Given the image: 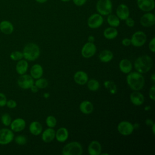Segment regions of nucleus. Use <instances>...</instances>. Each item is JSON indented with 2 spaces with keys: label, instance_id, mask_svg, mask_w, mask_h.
Returning a JSON list of instances; mask_svg holds the SVG:
<instances>
[{
  "label": "nucleus",
  "instance_id": "1",
  "mask_svg": "<svg viewBox=\"0 0 155 155\" xmlns=\"http://www.w3.org/2000/svg\"><path fill=\"white\" fill-rule=\"evenodd\" d=\"M129 87L134 91H139L145 85V79L142 74L137 71L129 73L126 78Z\"/></svg>",
  "mask_w": 155,
  "mask_h": 155
},
{
  "label": "nucleus",
  "instance_id": "2",
  "mask_svg": "<svg viewBox=\"0 0 155 155\" xmlns=\"http://www.w3.org/2000/svg\"><path fill=\"white\" fill-rule=\"evenodd\" d=\"M153 66V59L148 55L139 56L134 61V67L136 71L142 74L147 73Z\"/></svg>",
  "mask_w": 155,
  "mask_h": 155
},
{
  "label": "nucleus",
  "instance_id": "3",
  "mask_svg": "<svg viewBox=\"0 0 155 155\" xmlns=\"http://www.w3.org/2000/svg\"><path fill=\"white\" fill-rule=\"evenodd\" d=\"M40 53L39 46L33 42L25 45L22 51L24 58L28 61H34L37 59L40 56Z\"/></svg>",
  "mask_w": 155,
  "mask_h": 155
},
{
  "label": "nucleus",
  "instance_id": "4",
  "mask_svg": "<svg viewBox=\"0 0 155 155\" xmlns=\"http://www.w3.org/2000/svg\"><path fill=\"white\" fill-rule=\"evenodd\" d=\"M82 152V147L78 142H71L66 144L62 150L63 155H81Z\"/></svg>",
  "mask_w": 155,
  "mask_h": 155
},
{
  "label": "nucleus",
  "instance_id": "5",
  "mask_svg": "<svg viewBox=\"0 0 155 155\" xmlns=\"http://www.w3.org/2000/svg\"><path fill=\"white\" fill-rule=\"evenodd\" d=\"M96 9L99 14L102 16H107L111 13L113 4L111 0H98Z\"/></svg>",
  "mask_w": 155,
  "mask_h": 155
},
{
  "label": "nucleus",
  "instance_id": "6",
  "mask_svg": "<svg viewBox=\"0 0 155 155\" xmlns=\"http://www.w3.org/2000/svg\"><path fill=\"white\" fill-rule=\"evenodd\" d=\"M131 44L136 47L143 46L147 41V36L142 31H137L131 38Z\"/></svg>",
  "mask_w": 155,
  "mask_h": 155
},
{
  "label": "nucleus",
  "instance_id": "7",
  "mask_svg": "<svg viewBox=\"0 0 155 155\" xmlns=\"http://www.w3.org/2000/svg\"><path fill=\"white\" fill-rule=\"evenodd\" d=\"M14 139V133L11 129L4 128L0 129V145H7Z\"/></svg>",
  "mask_w": 155,
  "mask_h": 155
},
{
  "label": "nucleus",
  "instance_id": "8",
  "mask_svg": "<svg viewBox=\"0 0 155 155\" xmlns=\"http://www.w3.org/2000/svg\"><path fill=\"white\" fill-rule=\"evenodd\" d=\"M103 22L104 18L102 16L98 13L91 15L87 19V25L92 29H96L100 27Z\"/></svg>",
  "mask_w": 155,
  "mask_h": 155
},
{
  "label": "nucleus",
  "instance_id": "9",
  "mask_svg": "<svg viewBox=\"0 0 155 155\" xmlns=\"http://www.w3.org/2000/svg\"><path fill=\"white\" fill-rule=\"evenodd\" d=\"M34 79L30 75L27 74L20 75L17 81L18 86L24 90L30 89L34 84Z\"/></svg>",
  "mask_w": 155,
  "mask_h": 155
},
{
  "label": "nucleus",
  "instance_id": "10",
  "mask_svg": "<svg viewBox=\"0 0 155 155\" xmlns=\"http://www.w3.org/2000/svg\"><path fill=\"white\" fill-rule=\"evenodd\" d=\"M117 131L123 136H128L132 134L134 131L133 124L126 120H123L117 125Z\"/></svg>",
  "mask_w": 155,
  "mask_h": 155
},
{
  "label": "nucleus",
  "instance_id": "11",
  "mask_svg": "<svg viewBox=\"0 0 155 155\" xmlns=\"http://www.w3.org/2000/svg\"><path fill=\"white\" fill-rule=\"evenodd\" d=\"M96 52V46L93 42H87L83 45L81 49V54L85 58H90L93 56Z\"/></svg>",
  "mask_w": 155,
  "mask_h": 155
},
{
  "label": "nucleus",
  "instance_id": "12",
  "mask_svg": "<svg viewBox=\"0 0 155 155\" xmlns=\"http://www.w3.org/2000/svg\"><path fill=\"white\" fill-rule=\"evenodd\" d=\"M140 24L144 27H150L155 24V15L149 12L144 13L140 18Z\"/></svg>",
  "mask_w": 155,
  "mask_h": 155
},
{
  "label": "nucleus",
  "instance_id": "13",
  "mask_svg": "<svg viewBox=\"0 0 155 155\" xmlns=\"http://www.w3.org/2000/svg\"><path fill=\"white\" fill-rule=\"evenodd\" d=\"M138 8L145 12H149L154 8V0H137Z\"/></svg>",
  "mask_w": 155,
  "mask_h": 155
},
{
  "label": "nucleus",
  "instance_id": "14",
  "mask_svg": "<svg viewBox=\"0 0 155 155\" xmlns=\"http://www.w3.org/2000/svg\"><path fill=\"white\" fill-rule=\"evenodd\" d=\"M116 15L119 18L120 20L125 21L130 16V10L126 4H120L116 8Z\"/></svg>",
  "mask_w": 155,
  "mask_h": 155
},
{
  "label": "nucleus",
  "instance_id": "15",
  "mask_svg": "<svg viewBox=\"0 0 155 155\" xmlns=\"http://www.w3.org/2000/svg\"><path fill=\"white\" fill-rule=\"evenodd\" d=\"M26 126V122L22 118H16L13 120L10 125V129L13 132H20L24 130Z\"/></svg>",
  "mask_w": 155,
  "mask_h": 155
},
{
  "label": "nucleus",
  "instance_id": "16",
  "mask_svg": "<svg viewBox=\"0 0 155 155\" xmlns=\"http://www.w3.org/2000/svg\"><path fill=\"white\" fill-rule=\"evenodd\" d=\"M130 99L133 105L136 106H140L143 104L145 97L140 92H139L138 91H134L131 93L130 96Z\"/></svg>",
  "mask_w": 155,
  "mask_h": 155
},
{
  "label": "nucleus",
  "instance_id": "17",
  "mask_svg": "<svg viewBox=\"0 0 155 155\" xmlns=\"http://www.w3.org/2000/svg\"><path fill=\"white\" fill-rule=\"evenodd\" d=\"M102 146L97 140L91 141L88 146V153L90 155H99L101 154Z\"/></svg>",
  "mask_w": 155,
  "mask_h": 155
},
{
  "label": "nucleus",
  "instance_id": "18",
  "mask_svg": "<svg viewBox=\"0 0 155 155\" xmlns=\"http://www.w3.org/2000/svg\"><path fill=\"white\" fill-rule=\"evenodd\" d=\"M74 81L78 85H85L88 81V74L84 71H78L74 74Z\"/></svg>",
  "mask_w": 155,
  "mask_h": 155
},
{
  "label": "nucleus",
  "instance_id": "19",
  "mask_svg": "<svg viewBox=\"0 0 155 155\" xmlns=\"http://www.w3.org/2000/svg\"><path fill=\"white\" fill-rule=\"evenodd\" d=\"M14 27L9 21L4 20L0 22V31L5 35H10L13 32Z\"/></svg>",
  "mask_w": 155,
  "mask_h": 155
},
{
  "label": "nucleus",
  "instance_id": "20",
  "mask_svg": "<svg viewBox=\"0 0 155 155\" xmlns=\"http://www.w3.org/2000/svg\"><path fill=\"white\" fill-rule=\"evenodd\" d=\"M56 131L53 128H48L45 129L42 134V140L45 143L51 142L55 138Z\"/></svg>",
  "mask_w": 155,
  "mask_h": 155
},
{
  "label": "nucleus",
  "instance_id": "21",
  "mask_svg": "<svg viewBox=\"0 0 155 155\" xmlns=\"http://www.w3.org/2000/svg\"><path fill=\"white\" fill-rule=\"evenodd\" d=\"M68 131L65 127L59 128L55 133V138L59 142H64L68 137Z\"/></svg>",
  "mask_w": 155,
  "mask_h": 155
},
{
  "label": "nucleus",
  "instance_id": "22",
  "mask_svg": "<svg viewBox=\"0 0 155 155\" xmlns=\"http://www.w3.org/2000/svg\"><path fill=\"white\" fill-rule=\"evenodd\" d=\"M30 76L35 79L41 78L43 75L44 70L42 67L38 64H34L30 68Z\"/></svg>",
  "mask_w": 155,
  "mask_h": 155
},
{
  "label": "nucleus",
  "instance_id": "23",
  "mask_svg": "<svg viewBox=\"0 0 155 155\" xmlns=\"http://www.w3.org/2000/svg\"><path fill=\"white\" fill-rule=\"evenodd\" d=\"M119 68L123 73L128 74L132 70L133 65L130 61L127 59H123L119 62Z\"/></svg>",
  "mask_w": 155,
  "mask_h": 155
},
{
  "label": "nucleus",
  "instance_id": "24",
  "mask_svg": "<svg viewBox=\"0 0 155 155\" xmlns=\"http://www.w3.org/2000/svg\"><path fill=\"white\" fill-rule=\"evenodd\" d=\"M28 64L27 60L25 59H21L18 61L16 65V71L18 74L19 75H22L25 74L28 70Z\"/></svg>",
  "mask_w": 155,
  "mask_h": 155
},
{
  "label": "nucleus",
  "instance_id": "25",
  "mask_svg": "<svg viewBox=\"0 0 155 155\" xmlns=\"http://www.w3.org/2000/svg\"><path fill=\"white\" fill-rule=\"evenodd\" d=\"M93 104L89 101H84L81 102L79 105L80 111L85 114H89L91 113L93 111Z\"/></svg>",
  "mask_w": 155,
  "mask_h": 155
},
{
  "label": "nucleus",
  "instance_id": "26",
  "mask_svg": "<svg viewBox=\"0 0 155 155\" xmlns=\"http://www.w3.org/2000/svg\"><path fill=\"white\" fill-rule=\"evenodd\" d=\"M29 131L34 136H38L42 133V126L38 121H33L29 125Z\"/></svg>",
  "mask_w": 155,
  "mask_h": 155
},
{
  "label": "nucleus",
  "instance_id": "27",
  "mask_svg": "<svg viewBox=\"0 0 155 155\" xmlns=\"http://www.w3.org/2000/svg\"><path fill=\"white\" fill-rule=\"evenodd\" d=\"M99 58L101 62L104 63H107L113 59V54L110 50H104L99 53Z\"/></svg>",
  "mask_w": 155,
  "mask_h": 155
},
{
  "label": "nucleus",
  "instance_id": "28",
  "mask_svg": "<svg viewBox=\"0 0 155 155\" xmlns=\"http://www.w3.org/2000/svg\"><path fill=\"white\" fill-rule=\"evenodd\" d=\"M118 35V31L115 27H110L108 28H106L104 31V36L108 39H113L117 37Z\"/></svg>",
  "mask_w": 155,
  "mask_h": 155
},
{
  "label": "nucleus",
  "instance_id": "29",
  "mask_svg": "<svg viewBox=\"0 0 155 155\" xmlns=\"http://www.w3.org/2000/svg\"><path fill=\"white\" fill-rule=\"evenodd\" d=\"M107 16V21L110 27L116 28L120 25V19L116 15L110 13Z\"/></svg>",
  "mask_w": 155,
  "mask_h": 155
},
{
  "label": "nucleus",
  "instance_id": "30",
  "mask_svg": "<svg viewBox=\"0 0 155 155\" xmlns=\"http://www.w3.org/2000/svg\"><path fill=\"white\" fill-rule=\"evenodd\" d=\"M104 85L105 88L109 91V93L111 94H114L117 92V86L116 84L110 80L105 81L104 82Z\"/></svg>",
  "mask_w": 155,
  "mask_h": 155
},
{
  "label": "nucleus",
  "instance_id": "31",
  "mask_svg": "<svg viewBox=\"0 0 155 155\" xmlns=\"http://www.w3.org/2000/svg\"><path fill=\"white\" fill-rule=\"evenodd\" d=\"M87 88L92 91H95L99 90L100 84L98 81L92 79L90 80H88L87 82Z\"/></svg>",
  "mask_w": 155,
  "mask_h": 155
},
{
  "label": "nucleus",
  "instance_id": "32",
  "mask_svg": "<svg viewBox=\"0 0 155 155\" xmlns=\"http://www.w3.org/2000/svg\"><path fill=\"white\" fill-rule=\"evenodd\" d=\"M34 84L39 88V89H43L46 88L48 85V81L45 78H39L37 79L36 81L34 82Z\"/></svg>",
  "mask_w": 155,
  "mask_h": 155
},
{
  "label": "nucleus",
  "instance_id": "33",
  "mask_svg": "<svg viewBox=\"0 0 155 155\" xmlns=\"http://www.w3.org/2000/svg\"><path fill=\"white\" fill-rule=\"evenodd\" d=\"M45 123L48 127L49 128H54L57 124L56 119L54 116L52 115H50L47 117L45 119Z\"/></svg>",
  "mask_w": 155,
  "mask_h": 155
},
{
  "label": "nucleus",
  "instance_id": "34",
  "mask_svg": "<svg viewBox=\"0 0 155 155\" xmlns=\"http://www.w3.org/2000/svg\"><path fill=\"white\" fill-rule=\"evenodd\" d=\"M1 121L4 125L7 127L10 126L12 120L10 115L8 113H4L1 117Z\"/></svg>",
  "mask_w": 155,
  "mask_h": 155
},
{
  "label": "nucleus",
  "instance_id": "35",
  "mask_svg": "<svg viewBox=\"0 0 155 155\" xmlns=\"http://www.w3.org/2000/svg\"><path fill=\"white\" fill-rule=\"evenodd\" d=\"M10 58L13 61H18L24 58L23 53L20 51H14L10 53Z\"/></svg>",
  "mask_w": 155,
  "mask_h": 155
},
{
  "label": "nucleus",
  "instance_id": "36",
  "mask_svg": "<svg viewBox=\"0 0 155 155\" xmlns=\"http://www.w3.org/2000/svg\"><path fill=\"white\" fill-rule=\"evenodd\" d=\"M15 142L19 145H24L27 142V139L24 135H18L15 137Z\"/></svg>",
  "mask_w": 155,
  "mask_h": 155
},
{
  "label": "nucleus",
  "instance_id": "37",
  "mask_svg": "<svg viewBox=\"0 0 155 155\" xmlns=\"http://www.w3.org/2000/svg\"><path fill=\"white\" fill-rule=\"evenodd\" d=\"M7 101V99L6 96L4 93L0 92V107H3L5 106Z\"/></svg>",
  "mask_w": 155,
  "mask_h": 155
},
{
  "label": "nucleus",
  "instance_id": "38",
  "mask_svg": "<svg viewBox=\"0 0 155 155\" xmlns=\"http://www.w3.org/2000/svg\"><path fill=\"white\" fill-rule=\"evenodd\" d=\"M6 105L8 108H11V109H13V108H15L17 106V103L16 102L13 100V99H10V100H8L7 101V103H6Z\"/></svg>",
  "mask_w": 155,
  "mask_h": 155
},
{
  "label": "nucleus",
  "instance_id": "39",
  "mask_svg": "<svg viewBox=\"0 0 155 155\" xmlns=\"http://www.w3.org/2000/svg\"><path fill=\"white\" fill-rule=\"evenodd\" d=\"M125 24L128 27H133L135 25V22L134 20L130 18V16L128 18H127L125 20Z\"/></svg>",
  "mask_w": 155,
  "mask_h": 155
},
{
  "label": "nucleus",
  "instance_id": "40",
  "mask_svg": "<svg viewBox=\"0 0 155 155\" xmlns=\"http://www.w3.org/2000/svg\"><path fill=\"white\" fill-rule=\"evenodd\" d=\"M148 48L151 51L154 53L155 51V38L153 37L148 44Z\"/></svg>",
  "mask_w": 155,
  "mask_h": 155
},
{
  "label": "nucleus",
  "instance_id": "41",
  "mask_svg": "<svg viewBox=\"0 0 155 155\" xmlns=\"http://www.w3.org/2000/svg\"><path fill=\"white\" fill-rule=\"evenodd\" d=\"M154 91H155V86H154V85H153L150 88V89L149 90V93H148L150 98L151 100H153V101H154V99H155V97H154Z\"/></svg>",
  "mask_w": 155,
  "mask_h": 155
},
{
  "label": "nucleus",
  "instance_id": "42",
  "mask_svg": "<svg viewBox=\"0 0 155 155\" xmlns=\"http://www.w3.org/2000/svg\"><path fill=\"white\" fill-rule=\"evenodd\" d=\"M87 1V0H73V2L76 6L81 7L84 5L86 3Z\"/></svg>",
  "mask_w": 155,
  "mask_h": 155
},
{
  "label": "nucleus",
  "instance_id": "43",
  "mask_svg": "<svg viewBox=\"0 0 155 155\" xmlns=\"http://www.w3.org/2000/svg\"><path fill=\"white\" fill-rule=\"evenodd\" d=\"M122 44L125 47L127 46H129L131 45V39L127 38H124L122 40Z\"/></svg>",
  "mask_w": 155,
  "mask_h": 155
},
{
  "label": "nucleus",
  "instance_id": "44",
  "mask_svg": "<svg viewBox=\"0 0 155 155\" xmlns=\"http://www.w3.org/2000/svg\"><path fill=\"white\" fill-rule=\"evenodd\" d=\"M30 89L31 90V91L33 93H36V92H38V90H39V88H38L35 84H33V85L30 87Z\"/></svg>",
  "mask_w": 155,
  "mask_h": 155
},
{
  "label": "nucleus",
  "instance_id": "45",
  "mask_svg": "<svg viewBox=\"0 0 155 155\" xmlns=\"http://www.w3.org/2000/svg\"><path fill=\"white\" fill-rule=\"evenodd\" d=\"M145 124H146L147 125H148V126H151V125L154 124V122H153V121L151 119H146V120H145Z\"/></svg>",
  "mask_w": 155,
  "mask_h": 155
},
{
  "label": "nucleus",
  "instance_id": "46",
  "mask_svg": "<svg viewBox=\"0 0 155 155\" xmlns=\"http://www.w3.org/2000/svg\"><path fill=\"white\" fill-rule=\"evenodd\" d=\"M94 37L92 35H90L88 37V42H94Z\"/></svg>",
  "mask_w": 155,
  "mask_h": 155
},
{
  "label": "nucleus",
  "instance_id": "47",
  "mask_svg": "<svg viewBox=\"0 0 155 155\" xmlns=\"http://www.w3.org/2000/svg\"><path fill=\"white\" fill-rule=\"evenodd\" d=\"M48 0H35L36 2L39 3V4H44L45 2H46Z\"/></svg>",
  "mask_w": 155,
  "mask_h": 155
},
{
  "label": "nucleus",
  "instance_id": "48",
  "mask_svg": "<svg viewBox=\"0 0 155 155\" xmlns=\"http://www.w3.org/2000/svg\"><path fill=\"white\" fill-rule=\"evenodd\" d=\"M151 127H152V131H153V133L154 134H155V129H154V128H155V124L154 123V124L151 125Z\"/></svg>",
  "mask_w": 155,
  "mask_h": 155
},
{
  "label": "nucleus",
  "instance_id": "49",
  "mask_svg": "<svg viewBox=\"0 0 155 155\" xmlns=\"http://www.w3.org/2000/svg\"><path fill=\"white\" fill-rule=\"evenodd\" d=\"M151 81H152L153 82H155V74H153L151 75Z\"/></svg>",
  "mask_w": 155,
  "mask_h": 155
},
{
  "label": "nucleus",
  "instance_id": "50",
  "mask_svg": "<svg viewBox=\"0 0 155 155\" xmlns=\"http://www.w3.org/2000/svg\"><path fill=\"white\" fill-rule=\"evenodd\" d=\"M44 96L45 97V98H48L49 96H50V94L48 93H45L44 94Z\"/></svg>",
  "mask_w": 155,
  "mask_h": 155
},
{
  "label": "nucleus",
  "instance_id": "51",
  "mask_svg": "<svg viewBox=\"0 0 155 155\" xmlns=\"http://www.w3.org/2000/svg\"><path fill=\"white\" fill-rule=\"evenodd\" d=\"M150 108H151L150 106H149V105H147V106H146V107L144 108V110H145V111H148V110H149Z\"/></svg>",
  "mask_w": 155,
  "mask_h": 155
},
{
  "label": "nucleus",
  "instance_id": "52",
  "mask_svg": "<svg viewBox=\"0 0 155 155\" xmlns=\"http://www.w3.org/2000/svg\"><path fill=\"white\" fill-rule=\"evenodd\" d=\"M61 1H62V2H68V1H70V0H61Z\"/></svg>",
  "mask_w": 155,
  "mask_h": 155
},
{
  "label": "nucleus",
  "instance_id": "53",
  "mask_svg": "<svg viewBox=\"0 0 155 155\" xmlns=\"http://www.w3.org/2000/svg\"><path fill=\"white\" fill-rule=\"evenodd\" d=\"M102 154H107V155H108V153H102Z\"/></svg>",
  "mask_w": 155,
  "mask_h": 155
}]
</instances>
